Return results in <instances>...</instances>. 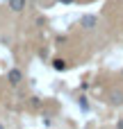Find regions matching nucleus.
<instances>
[{"mask_svg": "<svg viewBox=\"0 0 123 129\" xmlns=\"http://www.w3.org/2000/svg\"><path fill=\"white\" fill-rule=\"evenodd\" d=\"M7 82H9L11 86H18V84L23 82V73H21L18 68H11V70L7 73Z\"/></svg>", "mask_w": 123, "mask_h": 129, "instance_id": "nucleus-2", "label": "nucleus"}, {"mask_svg": "<svg viewBox=\"0 0 123 129\" xmlns=\"http://www.w3.org/2000/svg\"><path fill=\"white\" fill-rule=\"evenodd\" d=\"M112 102H114V104H123V93H119V91L112 93Z\"/></svg>", "mask_w": 123, "mask_h": 129, "instance_id": "nucleus-5", "label": "nucleus"}, {"mask_svg": "<svg viewBox=\"0 0 123 129\" xmlns=\"http://www.w3.org/2000/svg\"><path fill=\"white\" fill-rule=\"evenodd\" d=\"M7 2H9V0H7Z\"/></svg>", "mask_w": 123, "mask_h": 129, "instance_id": "nucleus-10", "label": "nucleus"}, {"mask_svg": "<svg viewBox=\"0 0 123 129\" xmlns=\"http://www.w3.org/2000/svg\"><path fill=\"white\" fill-rule=\"evenodd\" d=\"M7 5H9V9H11L14 14H18V11H23V9H25V0H9Z\"/></svg>", "mask_w": 123, "mask_h": 129, "instance_id": "nucleus-3", "label": "nucleus"}, {"mask_svg": "<svg viewBox=\"0 0 123 129\" xmlns=\"http://www.w3.org/2000/svg\"><path fill=\"white\" fill-rule=\"evenodd\" d=\"M80 27H84V29H94V27H98V18H96L94 14H84V16L80 18Z\"/></svg>", "mask_w": 123, "mask_h": 129, "instance_id": "nucleus-1", "label": "nucleus"}, {"mask_svg": "<svg viewBox=\"0 0 123 129\" xmlns=\"http://www.w3.org/2000/svg\"><path fill=\"white\" fill-rule=\"evenodd\" d=\"M30 107H32V109H39V107H41V100H39V98H30Z\"/></svg>", "mask_w": 123, "mask_h": 129, "instance_id": "nucleus-6", "label": "nucleus"}, {"mask_svg": "<svg viewBox=\"0 0 123 129\" xmlns=\"http://www.w3.org/2000/svg\"><path fill=\"white\" fill-rule=\"evenodd\" d=\"M66 66H68V63H66L64 59H52V68H55V70L62 73V70H66Z\"/></svg>", "mask_w": 123, "mask_h": 129, "instance_id": "nucleus-4", "label": "nucleus"}, {"mask_svg": "<svg viewBox=\"0 0 123 129\" xmlns=\"http://www.w3.org/2000/svg\"><path fill=\"white\" fill-rule=\"evenodd\" d=\"M80 109H82V111H87V109H89V102H87V98H84V95H80Z\"/></svg>", "mask_w": 123, "mask_h": 129, "instance_id": "nucleus-7", "label": "nucleus"}, {"mask_svg": "<svg viewBox=\"0 0 123 129\" xmlns=\"http://www.w3.org/2000/svg\"><path fill=\"white\" fill-rule=\"evenodd\" d=\"M116 127H121V129H123V120H119V122H116Z\"/></svg>", "mask_w": 123, "mask_h": 129, "instance_id": "nucleus-9", "label": "nucleus"}, {"mask_svg": "<svg viewBox=\"0 0 123 129\" xmlns=\"http://www.w3.org/2000/svg\"><path fill=\"white\" fill-rule=\"evenodd\" d=\"M59 2H62V5H71L73 0H59Z\"/></svg>", "mask_w": 123, "mask_h": 129, "instance_id": "nucleus-8", "label": "nucleus"}]
</instances>
